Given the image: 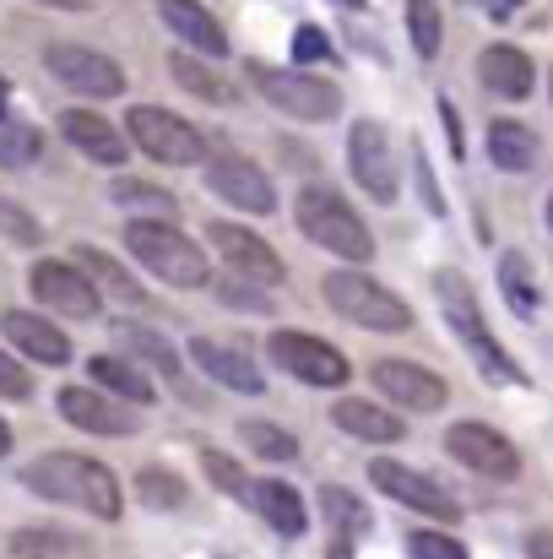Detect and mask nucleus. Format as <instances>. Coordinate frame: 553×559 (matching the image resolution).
Here are the masks:
<instances>
[{"mask_svg": "<svg viewBox=\"0 0 553 559\" xmlns=\"http://www.w3.org/2000/svg\"><path fill=\"white\" fill-rule=\"evenodd\" d=\"M22 484L44 500H60V506H82L87 516H104L115 522L120 516V484L104 462L93 456H76V451H49L38 462H27Z\"/></svg>", "mask_w": 553, "mask_h": 559, "instance_id": "1", "label": "nucleus"}, {"mask_svg": "<svg viewBox=\"0 0 553 559\" xmlns=\"http://www.w3.org/2000/svg\"><path fill=\"white\" fill-rule=\"evenodd\" d=\"M434 294H440V310H445V321L456 326L461 348L472 354V365L489 374L494 385H521V365L489 337V321H483V310L472 305L467 277H461L456 266H440V272H434Z\"/></svg>", "mask_w": 553, "mask_h": 559, "instance_id": "2", "label": "nucleus"}, {"mask_svg": "<svg viewBox=\"0 0 553 559\" xmlns=\"http://www.w3.org/2000/svg\"><path fill=\"white\" fill-rule=\"evenodd\" d=\"M293 223H299V234H304L310 245H321V250H332V255H342V261H353V266H364L369 255H374V239H369L364 217H359L337 190H326V186L299 190Z\"/></svg>", "mask_w": 553, "mask_h": 559, "instance_id": "3", "label": "nucleus"}, {"mask_svg": "<svg viewBox=\"0 0 553 559\" xmlns=\"http://www.w3.org/2000/svg\"><path fill=\"white\" fill-rule=\"evenodd\" d=\"M321 288H326V305H332L342 321L364 326V332H385V337H396V332H407V326H412V310H407L385 283H374V277H364V272H332Z\"/></svg>", "mask_w": 553, "mask_h": 559, "instance_id": "4", "label": "nucleus"}, {"mask_svg": "<svg viewBox=\"0 0 553 559\" xmlns=\"http://www.w3.org/2000/svg\"><path fill=\"white\" fill-rule=\"evenodd\" d=\"M250 82H255V93L277 109V115H293V120H337L342 115V93L332 87V82H321V76H310V71H282V66H266V60H255L250 66Z\"/></svg>", "mask_w": 553, "mask_h": 559, "instance_id": "5", "label": "nucleus"}, {"mask_svg": "<svg viewBox=\"0 0 553 559\" xmlns=\"http://www.w3.org/2000/svg\"><path fill=\"white\" fill-rule=\"evenodd\" d=\"M125 245H131V255H136L147 272H158L169 288H201V283L212 277L201 245H190L180 228H169V223H131V228H125Z\"/></svg>", "mask_w": 553, "mask_h": 559, "instance_id": "6", "label": "nucleus"}, {"mask_svg": "<svg viewBox=\"0 0 553 559\" xmlns=\"http://www.w3.org/2000/svg\"><path fill=\"white\" fill-rule=\"evenodd\" d=\"M125 131H131V142H136L147 158H158V164H169V169H190V164L206 158L201 131L184 126L180 115L158 109V104H136V109L125 115Z\"/></svg>", "mask_w": 553, "mask_h": 559, "instance_id": "7", "label": "nucleus"}, {"mask_svg": "<svg viewBox=\"0 0 553 559\" xmlns=\"http://www.w3.org/2000/svg\"><path fill=\"white\" fill-rule=\"evenodd\" d=\"M44 66L55 71V82H65L71 93L82 98H120L125 93V71L98 55V49H82V44H49L44 49Z\"/></svg>", "mask_w": 553, "mask_h": 559, "instance_id": "8", "label": "nucleus"}, {"mask_svg": "<svg viewBox=\"0 0 553 559\" xmlns=\"http://www.w3.org/2000/svg\"><path fill=\"white\" fill-rule=\"evenodd\" d=\"M445 451H450L461 467H472V473H483V478H494V484L521 478V451H516L500 429H489V424H450Z\"/></svg>", "mask_w": 553, "mask_h": 559, "instance_id": "9", "label": "nucleus"}, {"mask_svg": "<svg viewBox=\"0 0 553 559\" xmlns=\"http://www.w3.org/2000/svg\"><path fill=\"white\" fill-rule=\"evenodd\" d=\"M272 359H277V370H288L304 385H348L353 380L348 359L332 343L304 337V332H272Z\"/></svg>", "mask_w": 553, "mask_h": 559, "instance_id": "10", "label": "nucleus"}, {"mask_svg": "<svg viewBox=\"0 0 553 559\" xmlns=\"http://www.w3.org/2000/svg\"><path fill=\"white\" fill-rule=\"evenodd\" d=\"M369 478H374L380 495H390L396 506H407V511H418L429 522H461V506L434 478H423V473H412L401 462H369Z\"/></svg>", "mask_w": 553, "mask_h": 559, "instance_id": "11", "label": "nucleus"}, {"mask_svg": "<svg viewBox=\"0 0 553 559\" xmlns=\"http://www.w3.org/2000/svg\"><path fill=\"white\" fill-rule=\"evenodd\" d=\"M33 294H38V305H49L71 321H93L98 305H104L98 283L82 266H65V261H38L33 266Z\"/></svg>", "mask_w": 553, "mask_h": 559, "instance_id": "12", "label": "nucleus"}, {"mask_svg": "<svg viewBox=\"0 0 553 559\" xmlns=\"http://www.w3.org/2000/svg\"><path fill=\"white\" fill-rule=\"evenodd\" d=\"M348 164H353V180H359L374 201H396V158H390L385 126L359 120V126L348 131Z\"/></svg>", "mask_w": 553, "mask_h": 559, "instance_id": "13", "label": "nucleus"}, {"mask_svg": "<svg viewBox=\"0 0 553 559\" xmlns=\"http://www.w3.org/2000/svg\"><path fill=\"white\" fill-rule=\"evenodd\" d=\"M212 245H217V255L239 277H250V283H282V261H277V250L261 234H250L239 223H212Z\"/></svg>", "mask_w": 553, "mask_h": 559, "instance_id": "14", "label": "nucleus"}, {"mask_svg": "<svg viewBox=\"0 0 553 559\" xmlns=\"http://www.w3.org/2000/svg\"><path fill=\"white\" fill-rule=\"evenodd\" d=\"M369 380L390 396V402H401V407H412V413H434V407H445V380L440 374H429L423 365H407V359H380Z\"/></svg>", "mask_w": 553, "mask_h": 559, "instance_id": "15", "label": "nucleus"}, {"mask_svg": "<svg viewBox=\"0 0 553 559\" xmlns=\"http://www.w3.org/2000/svg\"><path fill=\"white\" fill-rule=\"evenodd\" d=\"M206 186L217 190L228 206H239V212H272V206H277L272 180H266V175H261L250 158H212Z\"/></svg>", "mask_w": 553, "mask_h": 559, "instance_id": "16", "label": "nucleus"}, {"mask_svg": "<svg viewBox=\"0 0 553 559\" xmlns=\"http://www.w3.org/2000/svg\"><path fill=\"white\" fill-rule=\"evenodd\" d=\"M60 418L87 429V435H131L136 429V418L120 402H109L104 391H93V385H65L60 391Z\"/></svg>", "mask_w": 553, "mask_h": 559, "instance_id": "17", "label": "nucleus"}, {"mask_svg": "<svg viewBox=\"0 0 553 559\" xmlns=\"http://www.w3.org/2000/svg\"><path fill=\"white\" fill-rule=\"evenodd\" d=\"M158 16L169 22V33L190 44V49H201V55H212V60H223L228 55V33H223V22L201 5V0H158Z\"/></svg>", "mask_w": 553, "mask_h": 559, "instance_id": "18", "label": "nucleus"}, {"mask_svg": "<svg viewBox=\"0 0 553 559\" xmlns=\"http://www.w3.org/2000/svg\"><path fill=\"white\" fill-rule=\"evenodd\" d=\"M60 131H65V142H71L82 158H93V164H104V169H120V164H125V136H120L104 115L65 109V115H60Z\"/></svg>", "mask_w": 553, "mask_h": 559, "instance_id": "19", "label": "nucleus"}, {"mask_svg": "<svg viewBox=\"0 0 553 559\" xmlns=\"http://www.w3.org/2000/svg\"><path fill=\"white\" fill-rule=\"evenodd\" d=\"M190 359L201 365V374H212V380L228 385V391H244V396H261V391H266V380L255 374V365H250L244 354H233V348H223V343H212V337H195V343H190Z\"/></svg>", "mask_w": 553, "mask_h": 559, "instance_id": "20", "label": "nucleus"}, {"mask_svg": "<svg viewBox=\"0 0 553 559\" xmlns=\"http://www.w3.org/2000/svg\"><path fill=\"white\" fill-rule=\"evenodd\" d=\"M478 76H483V87L500 93V98H527V93H532V60H527L516 44H489V49L478 55Z\"/></svg>", "mask_w": 553, "mask_h": 559, "instance_id": "21", "label": "nucleus"}, {"mask_svg": "<svg viewBox=\"0 0 553 559\" xmlns=\"http://www.w3.org/2000/svg\"><path fill=\"white\" fill-rule=\"evenodd\" d=\"M5 337L27 354V359H38V365H65L71 359V343H65V332H55L44 316H27V310H11L5 321Z\"/></svg>", "mask_w": 553, "mask_h": 559, "instance_id": "22", "label": "nucleus"}, {"mask_svg": "<svg viewBox=\"0 0 553 559\" xmlns=\"http://www.w3.org/2000/svg\"><path fill=\"white\" fill-rule=\"evenodd\" d=\"M332 424H337L342 435H353V440H374V445H390V440L407 435L401 418H390L385 407H374L364 396H342V402L332 407Z\"/></svg>", "mask_w": 553, "mask_h": 559, "instance_id": "23", "label": "nucleus"}, {"mask_svg": "<svg viewBox=\"0 0 553 559\" xmlns=\"http://www.w3.org/2000/svg\"><path fill=\"white\" fill-rule=\"evenodd\" d=\"M250 506L282 533V538H299L304 527H310V511H304V500H299V489L293 484H282V478H261L255 489H250Z\"/></svg>", "mask_w": 553, "mask_h": 559, "instance_id": "24", "label": "nucleus"}, {"mask_svg": "<svg viewBox=\"0 0 553 559\" xmlns=\"http://www.w3.org/2000/svg\"><path fill=\"white\" fill-rule=\"evenodd\" d=\"M538 131L532 126H521V120H500L494 131H489V158L505 169V175H527L532 164H538Z\"/></svg>", "mask_w": 553, "mask_h": 559, "instance_id": "25", "label": "nucleus"}, {"mask_svg": "<svg viewBox=\"0 0 553 559\" xmlns=\"http://www.w3.org/2000/svg\"><path fill=\"white\" fill-rule=\"evenodd\" d=\"M76 266L98 283V294H109V299H120V305H142V299H147V288H142L115 255H104V250H93V245L76 250Z\"/></svg>", "mask_w": 553, "mask_h": 559, "instance_id": "26", "label": "nucleus"}, {"mask_svg": "<svg viewBox=\"0 0 553 559\" xmlns=\"http://www.w3.org/2000/svg\"><path fill=\"white\" fill-rule=\"evenodd\" d=\"M87 374L104 385V391H115V396H125V402H153L158 391H153V380L136 370L131 359H115V354H98V359H87Z\"/></svg>", "mask_w": 553, "mask_h": 559, "instance_id": "27", "label": "nucleus"}, {"mask_svg": "<svg viewBox=\"0 0 553 559\" xmlns=\"http://www.w3.org/2000/svg\"><path fill=\"white\" fill-rule=\"evenodd\" d=\"M169 71H175V82H180L184 93H195V98H206V104H228V98H233V87H228L212 66H201L195 55H169Z\"/></svg>", "mask_w": 553, "mask_h": 559, "instance_id": "28", "label": "nucleus"}, {"mask_svg": "<svg viewBox=\"0 0 553 559\" xmlns=\"http://www.w3.org/2000/svg\"><path fill=\"white\" fill-rule=\"evenodd\" d=\"M239 440L261 456V462H299V440L277 424H261V418H244L239 424Z\"/></svg>", "mask_w": 553, "mask_h": 559, "instance_id": "29", "label": "nucleus"}, {"mask_svg": "<svg viewBox=\"0 0 553 559\" xmlns=\"http://www.w3.org/2000/svg\"><path fill=\"white\" fill-rule=\"evenodd\" d=\"M115 332H120V343H125L131 354H142V359H147V365H153L158 374L180 380V354H175V348H169L158 332H147V326H125V321H120Z\"/></svg>", "mask_w": 553, "mask_h": 559, "instance_id": "30", "label": "nucleus"}, {"mask_svg": "<svg viewBox=\"0 0 553 559\" xmlns=\"http://www.w3.org/2000/svg\"><path fill=\"white\" fill-rule=\"evenodd\" d=\"M136 500H142L147 511H180L184 500H190V489H184V478L164 473V467H142V478H136Z\"/></svg>", "mask_w": 553, "mask_h": 559, "instance_id": "31", "label": "nucleus"}, {"mask_svg": "<svg viewBox=\"0 0 553 559\" xmlns=\"http://www.w3.org/2000/svg\"><path fill=\"white\" fill-rule=\"evenodd\" d=\"M11 555L16 559H65V555H76V538H71V533H55V527H22V533H11Z\"/></svg>", "mask_w": 553, "mask_h": 559, "instance_id": "32", "label": "nucleus"}, {"mask_svg": "<svg viewBox=\"0 0 553 559\" xmlns=\"http://www.w3.org/2000/svg\"><path fill=\"white\" fill-rule=\"evenodd\" d=\"M407 33H412V49L423 60L440 55V11H434V0H407Z\"/></svg>", "mask_w": 553, "mask_h": 559, "instance_id": "33", "label": "nucleus"}, {"mask_svg": "<svg viewBox=\"0 0 553 559\" xmlns=\"http://www.w3.org/2000/svg\"><path fill=\"white\" fill-rule=\"evenodd\" d=\"M38 147H44V136H38L33 126H0V169H22V164H33Z\"/></svg>", "mask_w": 553, "mask_h": 559, "instance_id": "34", "label": "nucleus"}, {"mask_svg": "<svg viewBox=\"0 0 553 559\" xmlns=\"http://www.w3.org/2000/svg\"><path fill=\"white\" fill-rule=\"evenodd\" d=\"M500 283H505V294H510L516 310H538V288H532L527 255H505V261H500Z\"/></svg>", "mask_w": 553, "mask_h": 559, "instance_id": "35", "label": "nucleus"}, {"mask_svg": "<svg viewBox=\"0 0 553 559\" xmlns=\"http://www.w3.org/2000/svg\"><path fill=\"white\" fill-rule=\"evenodd\" d=\"M201 462H206V478H212L217 489H228V495L250 500V489H255V484H250V478L239 473V462H233V456H223V451H206Z\"/></svg>", "mask_w": 553, "mask_h": 559, "instance_id": "36", "label": "nucleus"}, {"mask_svg": "<svg viewBox=\"0 0 553 559\" xmlns=\"http://www.w3.org/2000/svg\"><path fill=\"white\" fill-rule=\"evenodd\" d=\"M115 201H120V206H153V212H169V206H175L169 190L142 186V180H115Z\"/></svg>", "mask_w": 553, "mask_h": 559, "instance_id": "37", "label": "nucleus"}, {"mask_svg": "<svg viewBox=\"0 0 553 559\" xmlns=\"http://www.w3.org/2000/svg\"><path fill=\"white\" fill-rule=\"evenodd\" d=\"M321 506H326V516H332V527H364V511H359V500H353L348 489H337V484H326V489H321Z\"/></svg>", "mask_w": 553, "mask_h": 559, "instance_id": "38", "label": "nucleus"}, {"mask_svg": "<svg viewBox=\"0 0 553 559\" xmlns=\"http://www.w3.org/2000/svg\"><path fill=\"white\" fill-rule=\"evenodd\" d=\"M212 288H217V299H223V305H239V310H272V299H266V294H255V288H250V277H244V283H239V277H223V283H212Z\"/></svg>", "mask_w": 553, "mask_h": 559, "instance_id": "39", "label": "nucleus"}, {"mask_svg": "<svg viewBox=\"0 0 553 559\" xmlns=\"http://www.w3.org/2000/svg\"><path fill=\"white\" fill-rule=\"evenodd\" d=\"M412 559H467V549L456 544V538H445V533H412Z\"/></svg>", "mask_w": 553, "mask_h": 559, "instance_id": "40", "label": "nucleus"}, {"mask_svg": "<svg viewBox=\"0 0 553 559\" xmlns=\"http://www.w3.org/2000/svg\"><path fill=\"white\" fill-rule=\"evenodd\" d=\"M293 60H299V66H310V60H332L326 33H321V27H299V33H293Z\"/></svg>", "mask_w": 553, "mask_h": 559, "instance_id": "41", "label": "nucleus"}, {"mask_svg": "<svg viewBox=\"0 0 553 559\" xmlns=\"http://www.w3.org/2000/svg\"><path fill=\"white\" fill-rule=\"evenodd\" d=\"M0 234H11L16 245H38V223L27 212H16L11 201H0Z\"/></svg>", "mask_w": 553, "mask_h": 559, "instance_id": "42", "label": "nucleus"}, {"mask_svg": "<svg viewBox=\"0 0 553 559\" xmlns=\"http://www.w3.org/2000/svg\"><path fill=\"white\" fill-rule=\"evenodd\" d=\"M27 391H33V380H27V374H22V365H16V359H5V354H0V396H16V402H22V396H27Z\"/></svg>", "mask_w": 553, "mask_h": 559, "instance_id": "43", "label": "nucleus"}, {"mask_svg": "<svg viewBox=\"0 0 553 559\" xmlns=\"http://www.w3.org/2000/svg\"><path fill=\"white\" fill-rule=\"evenodd\" d=\"M412 158H418V190H423V206L440 217V212H445V201H440V186H434V175H429V158H423V147H418Z\"/></svg>", "mask_w": 553, "mask_h": 559, "instance_id": "44", "label": "nucleus"}, {"mask_svg": "<svg viewBox=\"0 0 553 559\" xmlns=\"http://www.w3.org/2000/svg\"><path fill=\"white\" fill-rule=\"evenodd\" d=\"M527 559H553V533H532L527 538Z\"/></svg>", "mask_w": 553, "mask_h": 559, "instance_id": "45", "label": "nucleus"}, {"mask_svg": "<svg viewBox=\"0 0 553 559\" xmlns=\"http://www.w3.org/2000/svg\"><path fill=\"white\" fill-rule=\"evenodd\" d=\"M516 5H521V0H489V11H494V16H510Z\"/></svg>", "mask_w": 553, "mask_h": 559, "instance_id": "46", "label": "nucleus"}, {"mask_svg": "<svg viewBox=\"0 0 553 559\" xmlns=\"http://www.w3.org/2000/svg\"><path fill=\"white\" fill-rule=\"evenodd\" d=\"M38 5H55V11H82L87 0H38Z\"/></svg>", "mask_w": 553, "mask_h": 559, "instance_id": "47", "label": "nucleus"}, {"mask_svg": "<svg viewBox=\"0 0 553 559\" xmlns=\"http://www.w3.org/2000/svg\"><path fill=\"white\" fill-rule=\"evenodd\" d=\"M5 451H11V429L0 424V456H5Z\"/></svg>", "mask_w": 553, "mask_h": 559, "instance_id": "48", "label": "nucleus"}, {"mask_svg": "<svg viewBox=\"0 0 553 559\" xmlns=\"http://www.w3.org/2000/svg\"><path fill=\"white\" fill-rule=\"evenodd\" d=\"M549 234H553V195H549Z\"/></svg>", "mask_w": 553, "mask_h": 559, "instance_id": "49", "label": "nucleus"}, {"mask_svg": "<svg viewBox=\"0 0 553 559\" xmlns=\"http://www.w3.org/2000/svg\"><path fill=\"white\" fill-rule=\"evenodd\" d=\"M0 104H5V87H0Z\"/></svg>", "mask_w": 553, "mask_h": 559, "instance_id": "50", "label": "nucleus"}, {"mask_svg": "<svg viewBox=\"0 0 553 559\" xmlns=\"http://www.w3.org/2000/svg\"><path fill=\"white\" fill-rule=\"evenodd\" d=\"M342 5H359V0H342Z\"/></svg>", "mask_w": 553, "mask_h": 559, "instance_id": "51", "label": "nucleus"}, {"mask_svg": "<svg viewBox=\"0 0 553 559\" xmlns=\"http://www.w3.org/2000/svg\"><path fill=\"white\" fill-rule=\"evenodd\" d=\"M549 93H553V76H549Z\"/></svg>", "mask_w": 553, "mask_h": 559, "instance_id": "52", "label": "nucleus"}]
</instances>
